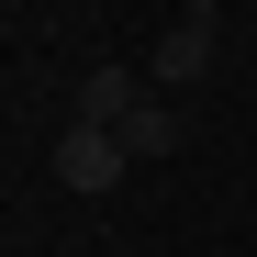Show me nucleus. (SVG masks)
Wrapping results in <instances>:
<instances>
[{
	"label": "nucleus",
	"instance_id": "nucleus-1",
	"mask_svg": "<svg viewBox=\"0 0 257 257\" xmlns=\"http://www.w3.org/2000/svg\"><path fill=\"white\" fill-rule=\"evenodd\" d=\"M212 45H224V12H212V0H190V12L157 34V56H146V67H157V90H168V101L201 90V78H212Z\"/></svg>",
	"mask_w": 257,
	"mask_h": 257
},
{
	"label": "nucleus",
	"instance_id": "nucleus-2",
	"mask_svg": "<svg viewBox=\"0 0 257 257\" xmlns=\"http://www.w3.org/2000/svg\"><path fill=\"white\" fill-rule=\"evenodd\" d=\"M45 168H56V190L101 201V190L123 179V135H112V123H78V112H67V135H56V157H45Z\"/></svg>",
	"mask_w": 257,
	"mask_h": 257
},
{
	"label": "nucleus",
	"instance_id": "nucleus-3",
	"mask_svg": "<svg viewBox=\"0 0 257 257\" xmlns=\"http://www.w3.org/2000/svg\"><path fill=\"white\" fill-rule=\"evenodd\" d=\"M135 101H146V78L123 67V56H101V67H78V123H112V135H123V112H135Z\"/></svg>",
	"mask_w": 257,
	"mask_h": 257
},
{
	"label": "nucleus",
	"instance_id": "nucleus-4",
	"mask_svg": "<svg viewBox=\"0 0 257 257\" xmlns=\"http://www.w3.org/2000/svg\"><path fill=\"white\" fill-rule=\"evenodd\" d=\"M179 146H190V112L168 90H146L135 112H123V157H179Z\"/></svg>",
	"mask_w": 257,
	"mask_h": 257
}]
</instances>
